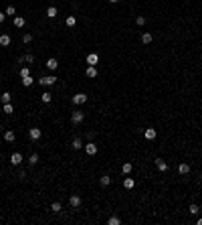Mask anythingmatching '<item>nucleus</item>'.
<instances>
[{
  "instance_id": "obj_34",
  "label": "nucleus",
  "mask_w": 202,
  "mask_h": 225,
  "mask_svg": "<svg viewBox=\"0 0 202 225\" xmlns=\"http://www.w3.org/2000/svg\"><path fill=\"white\" fill-rule=\"evenodd\" d=\"M14 112V108L10 106V103H4V114H12Z\"/></svg>"
},
{
  "instance_id": "obj_3",
  "label": "nucleus",
  "mask_w": 202,
  "mask_h": 225,
  "mask_svg": "<svg viewBox=\"0 0 202 225\" xmlns=\"http://www.w3.org/2000/svg\"><path fill=\"white\" fill-rule=\"evenodd\" d=\"M85 102H87V96H85L83 91H79V93H75V96H73V103H75V106H81V103H85Z\"/></svg>"
},
{
  "instance_id": "obj_2",
  "label": "nucleus",
  "mask_w": 202,
  "mask_h": 225,
  "mask_svg": "<svg viewBox=\"0 0 202 225\" xmlns=\"http://www.w3.org/2000/svg\"><path fill=\"white\" fill-rule=\"evenodd\" d=\"M83 120H85V114H83L81 109H75L73 114H71V122H73L75 126H79V124L83 122Z\"/></svg>"
},
{
  "instance_id": "obj_13",
  "label": "nucleus",
  "mask_w": 202,
  "mask_h": 225,
  "mask_svg": "<svg viewBox=\"0 0 202 225\" xmlns=\"http://www.w3.org/2000/svg\"><path fill=\"white\" fill-rule=\"evenodd\" d=\"M97 61H99L97 53H89L87 55V65H97Z\"/></svg>"
},
{
  "instance_id": "obj_32",
  "label": "nucleus",
  "mask_w": 202,
  "mask_h": 225,
  "mask_svg": "<svg viewBox=\"0 0 202 225\" xmlns=\"http://www.w3.org/2000/svg\"><path fill=\"white\" fill-rule=\"evenodd\" d=\"M22 41H24V45H28V43L33 41V34H30V33H27L24 37H22Z\"/></svg>"
},
{
  "instance_id": "obj_33",
  "label": "nucleus",
  "mask_w": 202,
  "mask_h": 225,
  "mask_svg": "<svg viewBox=\"0 0 202 225\" xmlns=\"http://www.w3.org/2000/svg\"><path fill=\"white\" fill-rule=\"evenodd\" d=\"M27 75H30V69H28V67H22V69H20V77H27Z\"/></svg>"
},
{
  "instance_id": "obj_20",
  "label": "nucleus",
  "mask_w": 202,
  "mask_h": 225,
  "mask_svg": "<svg viewBox=\"0 0 202 225\" xmlns=\"http://www.w3.org/2000/svg\"><path fill=\"white\" fill-rule=\"evenodd\" d=\"M123 187H125L128 191H131V189L135 187V181H134V178H125V181H123Z\"/></svg>"
},
{
  "instance_id": "obj_27",
  "label": "nucleus",
  "mask_w": 202,
  "mask_h": 225,
  "mask_svg": "<svg viewBox=\"0 0 202 225\" xmlns=\"http://www.w3.org/2000/svg\"><path fill=\"white\" fill-rule=\"evenodd\" d=\"M198 211H200V209H198V205H196V203H192V205L188 207V213H190V215H198Z\"/></svg>"
},
{
  "instance_id": "obj_15",
  "label": "nucleus",
  "mask_w": 202,
  "mask_h": 225,
  "mask_svg": "<svg viewBox=\"0 0 202 225\" xmlns=\"http://www.w3.org/2000/svg\"><path fill=\"white\" fill-rule=\"evenodd\" d=\"M152 41H154V34H152V33H144V34H141V43H144V45H150Z\"/></svg>"
},
{
  "instance_id": "obj_31",
  "label": "nucleus",
  "mask_w": 202,
  "mask_h": 225,
  "mask_svg": "<svg viewBox=\"0 0 202 225\" xmlns=\"http://www.w3.org/2000/svg\"><path fill=\"white\" fill-rule=\"evenodd\" d=\"M135 24H137V27H144V24H146V16H137V18H135Z\"/></svg>"
},
{
  "instance_id": "obj_36",
  "label": "nucleus",
  "mask_w": 202,
  "mask_h": 225,
  "mask_svg": "<svg viewBox=\"0 0 202 225\" xmlns=\"http://www.w3.org/2000/svg\"><path fill=\"white\" fill-rule=\"evenodd\" d=\"M14 12H16V10H14V6H8V8H6V14H8V16H12Z\"/></svg>"
},
{
  "instance_id": "obj_26",
  "label": "nucleus",
  "mask_w": 202,
  "mask_h": 225,
  "mask_svg": "<svg viewBox=\"0 0 202 225\" xmlns=\"http://www.w3.org/2000/svg\"><path fill=\"white\" fill-rule=\"evenodd\" d=\"M99 183H101V187H107V184L111 183V177H107V174H103V177L99 178Z\"/></svg>"
},
{
  "instance_id": "obj_30",
  "label": "nucleus",
  "mask_w": 202,
  "mask_h": 225,
  "mask_svg": "<svg viewBox=\"0 0 202 225\" xmlns=\"http://www.w3.org/2000/svg\"><path fill=\"white\" fill-rule=\"evenodd\" d=\"M36 162H39V154H30V156H28V164H33V166H34Z\"/></svg>"
},
{
  "instance_id": "obj_19",
  "label": "nucleus",
  "mask_w": 202,
  "mask_h": 225,
  "mask_svg": "<svg viewBox=\"0 0 202 225\" xmlns=\"http://www.w3.org/2000/svg\"><path fill=\"white\" fill-rule=\"evenodd\" d=\"M131 171H134V164L131 162H125L123 166H121V172H123V174H129Z\"/></svg>"
},
{
  "instance_id": "obj_4",
  "label": "nucleus",
  "mask_w": 202,
  "mask_h": 225,
  "mask_svg": "<svg viewBox=\"0 0 202 225\" xmlns=\"http://www.w3.org/2000/svg\"><path fill=\"white\" fill-rule=\"evenodd\" d=\"M40 136H43V132H40L39 128H30V130H28V138H30V140H34V142H36V140H40Z\"/></svg>"
},
{
  "instance_id": "obj_37",
  "label": "nucleus",
  "mask_w": 202,
  "mask_h": 225,
  "mask_svg": "<svg viewBox=\"0 0 202 225\" xmlns=\"http://www.w3.org/2000/svg\"><path fill=\"white\" fill-rule=\"evenodd\" d=\"M0 22H4V12L0 10Z\"/></svg>"
},
{
  "instance_id": "obj_39",
  "label": "nucleus",
  "mask_w": 202,
  "mask_h": 225,
  "mask_svg": "<svg viewBox=\"0 0 202 225\" xmlns=\"http://www.w3.org/2000/svg\"><path fill=\"white\" fill-rule=\"evenodd\" d=\"M198 225H202V219H198Z\"/></svg>"
},
{
  "instance_id": "obj_17",
  "label": "nucleus",
  "mask_w": 202,
  "mask_h": 225,
  "mask_svg": "<svg viewBox=\"0 0 202 225\" xmlns=\"http://www.w3.org/2000/svg\"><path fill=\"white\" fill-rule=\"evenodd\" d=\"M14 138H16V134H14L12 130H6V132H4V140H6V142H14Z\"/></svg>"
},
{
  "instance_id": "obj_38",
  "label": "nucleus",
  "mask_w": 202,
  "mask_h": 225,
  "mask_svg": "<svg viewBox=\"0 0 202 225\" xmlns=\"http://www.w3.org/2000/svg\"><path fill=\"white\" fill-rule=\"evenodd\" d=\"M109 2H113V4H115V2H119V0H109Z\"/></svg>"
},
{
  "instance_id": "obj_28",
  "label": "nucleus",
  "mask_w": 202,
  "mask_h": 225,
  "mask_svg": "<svg viewBox=\"0 0 202 225\" xmlns=\"http://www.w3.org/2000/svg\"><path fill=\"white\" fill-rule=\"evenodd\" d=\"M47 16H49V18H55V16H57V8H55V6H49V8H47Z\"/></svg>"
},
{
  "instance_id": "obj_22",
  "label": "nucleus",
  "mask_w": 202,
  "mask_h": 225,
  "mask_svg": "<svg viewBox=\"0 0 202 225\" xmlns=\"http://www.w3.org/2000/svg\"><path fill=\"white\" fill-rule=\"evenodd\" d=\"M10 99H12V96H10L8 91H4V93L0 96V102H2V103H10Z\"/></svg>"
},
{
  "instance_id": "obj_11",
  "label": "nucleus",
  "mask_w": 202,
  "mask_h": 225,
  "mask_svg": "<svg viewBox=\"0 0 202 225\" xmlns=\"http://www.w3.org/2000/svg\"><path fill=\"white\" fill-rule=\"evenodd\" d=\"M69 205L77 209V207L81 205V197H79V195H71V197H69Z\"/></svg>"
},
{
  "instance_id": "obj_35",
  "label": "nucleus",
  "mask_w": 202,
  "mask_h": 225,
  "mask_svg": "<svg viewBox=\"0 0 202 225\" xmlns=\"http://www.w3.org/2000/svg\"><path fill=\"white\" fill-rule=\"evenodd\" d=\"M33 61H34V57H33L30 53H28V55H24V63H33Z\"/></svg>"
},
{
  "instance_id": "obj_9",
  "label": "nucleus",
  "mask_w": 202,
  "mask_h": 225,
  "mask_svg": "<svg viewBox=\"0 0 202 225\" xmlns=\"http://www.w3.org/2000/svg\"><path fill=\"white\" fill-rule=\"evenodd\" d=\"M144 136H146V140H156L158 132H156L154 128H148V130H144Z\"/></svg>"
},
{
  "instance_id": "obj_24",
  "label": "nucleus",
  "mask_w": 202,
  "mask_h": 225,
  "mask_svg": "<svg viewBox=\"0 0 202 225\" xmlns=\"http://www.w3.org/2000/svg\"><path fill=\"white\" fill-rule=\"evenodd\" d=\"M107 223H109V225H119V223H121V219L117 217V215H111V217L107 219Z\"/></svg>"
},
{
  "instance_id": "obj_14",
  "label": "nucleus",
  "mask_w": 202,
  "mask_h": 225,
  "mask_svg": "<svg viewBox=\"0 0 202 225\" xmlns=\"http://www.w3.org/2000/svg\"><path fill=\"white\" fill-rule=\"evenodd\" d=\"M85 75H87V77H97V67H95V65H89V67L85 69Z\"/></svg>"
},
{
  "instance_id": "obj_21",
  "label": "nucleus",
  "mask_w": 202,
  "mask_h": 225,
  "mask_svg": "<svg viewBox=\"0 0 202 225\" xmlns=\"http://www.w3.org/2000/svg\"><path fill=\"white\" fill-rule=\"evenodd\" d=\"M65 24H67L69 28H73L75 24H77V18H75V16H67V18H65Z\"/></svg>"
},
{
  "instance_id": "obj_1",
  "label": "nucleus",
  "mask_w": 202,
  "mask_h": 225,
  "mask_svg": "<svg viewBox=\"0 0 202 225\" xmlns=\"http://www.w3.org/2000/svg\"><path fill=\"white\" fill-rule=\"evenodd\" d=\"M39 83L43 85V87H53L55 83H57V77L55 75H45V77H40Z\"/></svg>"
},
{
  "instance_id": "obj_12",
  "label": "nucleus",
  "mask_w": 202,
  "mask_h": 225,
  "mask_svg": "<svg viewBox=\"0 0 202 225\" xmlns=\"http://www.w3.org/2000/svg\"><path fill=\"white\" fill-rule=\"evenodd\" d=\"M71 148H73V150H81V148H83V140H81L79 136H75L73 142H71Z\"/></svg>"
},
{
  "instance_id": "obj_25",
  "label": "nucleus",
  "mask_w": 202,
  "mask_h": 225,
  "mask_svg": "<svg viewBox=\"0 0 202 225\" xmlns=\"http://www.w3.org/2000/svg\"><path fill=\"white\" fill-rule=\"evenodd\" d=\"M33 77H30V75H27V77H22V85H24V87H30V85H33Z\"/></svg>"
},
{
  "instance_id": "obj_18",
  "label": "nucleus",
  "mask_w": 202,
  "mask_h": 225,
  "mask_svg": "<svg viewBox=\"0 0 202 225\" xmlns=\"http://www.w3.org/2000/svg\"><path fill=\"white\" fill-rule=\"evenodd\" d=\"M0 45H2V47H8V45H10V37H8L6 33L0 34Z\"/></svg>"
},
{
  "instance_id": "obj_6",
  "label": "nucleus",
  "mask_w": 202,
  "mask_h": 225,
  "mask_svg": "<svg viewBox=\"0 0 202 225\" xmlns=\"http://www.w3.org/2000/svg\"><path fill=\"white\" fill-rule=\"evenodd\" d=\"M156 166H158V171H162V172H166V171L170 168L168 162H166L164 158H156Z\"/></svg>"
},
{
  "instance_id": "obj_10",
  "label": "nucleus",
  "mask_w": 202,
  "mask_h": 225,
  "mask_svg": "<svg viewBox=\"0 0 202 225\" xmlns=\"http://www.w3.org/2000/svg\"><path fill=\"white\" fill-rule=\"evenodd\" d=\"M178 172H180L182 177L188 174V172H190V164L188 162H180V164H178Z\"/></svg>"
},
{
  "instance_id": "obj_7",
  "label": "nucleus",
  "mask_w": 202,
  "mask_h": 225,
  "mask_svg": "<svg viewBox=\"0 0 202 225\" xmlns=\"http://www.w3.org/2000/svg\"><path fill=\"white\" fill-rule=\"evenodd\" d=\"M20 162H22V154H20V152H12V154H10V164L18 166Z\"/></svg>"
},
{
  "instance_id": "obj_16",
  "label": "nucleus",
  "mask_w": 202,
  "mask_h": 225,
  "mask_svg": "<svg viewBox=\"0 0 202 225\" xmlns=\"http://www.w3.org/2000/svg\"><path fill=\"white\" fill-rule=\"evenodd\" d=\"M14 27H16V28H22V27H24V24H27V21H24V18H22V16H14Z\"/></svg>"
},
{
  "instance_id": "obj_8",
  "label": "nucleus",
  "mask_w": 202,
  "mask_h": 225,
  "mask_svg": "<svg viewBox=\"0 0 202 225\" xmlns=\"http://www.w3.org/2000/svg\"><path fill=\"white\" fill-rule=\"evenodd\" d=\"M45 67H47V69H51V71H55V69L59 67V61H57L55 57H51V59H47V63H45Z\"/></svg>"
},
{
  "instance_id": "obj_29",
  "label": "nucleus",
  "mask_w": 202,
  "mask_h": 225,
  "mask_svg": "<svg viewBox=\"0 0 202 225\" xmlns=\"http://www.w3.org/2000/svg\"><path fill=\"white\" fill-rule=\"evenodd\" d=\"M61 209H63V207H61V203H59V201H55V203L51 205V211H53V213H59Z\"/></svg>"
},
{
  "instance_id": "obj_23",
  "label": "nucleus",
  "mask_w": 202,
  "mask_h": 225,
  "mask_svg": "<svg viewBox=\"0 0 202 225\" xmlns=\"http://www.w3.org/2000/svg\"><path fill=\"white\" fill-rule=\"evenodd\" d=\"M51 99H53V96H51L49 91H45V93L40 96V102H43V103H51Z\"/></svg>"
},
{
  "instance_id": "obj_5",
  "label": "nucleus",
  "mask_w": 202,
  "mask_h": 225,
  "mask_svg": "<svg viewBox=\"0 0 202 225\" xmlns=\"http://www.w3.org/2000/svg\"><path fill=\"white\" fill-rule=\"evenodd\" d=\"M85 152H87L89 156H95V154H97V144L87 142V144H85Z\"/></svg>"
}]
</instances>
